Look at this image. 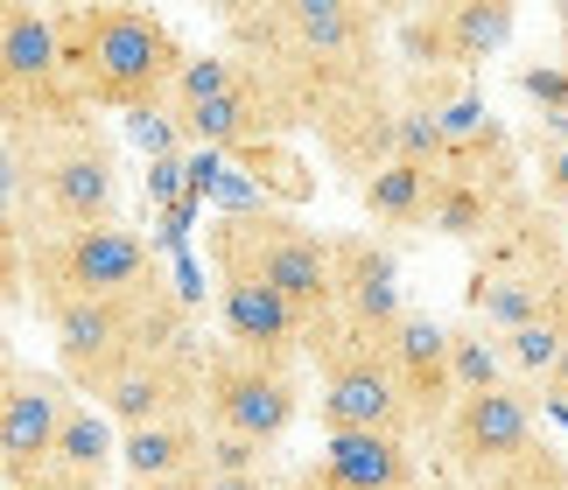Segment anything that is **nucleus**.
Segmentation results:
<instances>
[{
  "mask_svg": "<svg viewBox=\"0 0 568 490\" xmlns=\"http://www.w3.org/2000/svg\"><path fill=\"white\" fill-rule=\"evenodd\" d=\"M63 35V78L84 113H155L176 99V78L190 50L169 35L162 14L92 0V8H57Z\"/></svg>",
  "mask_w": 568,
  "mask_h": 490,
  "instance_id": "nucleus-1",
  "label": "nucleus"
},
{
  "mask_svg": "<svg viewBox=\"0 0 568 490\" xmlns=\"http://www.w3.org/2000/svg\"><path fill=\"white\" fill-rule=\"evenodd\" d=\"M120 225V154L92 120L8 133V232H99Z\"/></svg>",
  "mask_w": 568,
  "mask_h": 490,
  "instance_id": "nucleus-2",
  "label": "nucleus"
},
{
  "mask_svg": "<svg viewBox=\"0 0 568 490\" xmlns=\"http://www.w3.org/2000/svg\"><path fill=\"white\" fill-rule=\"evenodd\" d=\"M50 350H57V371L71 378L78 392H105L126 365L155 358V350H176L190 344V308L183 295L169 287L162 274L126 287V295H99V302H71L57 308L50 323Z\"/></svg>",
  "mask_w": 568,
  "mask_h": 490,
  "instance_id": "nucleus-3",
  "label": "nucleus"
},
{
  "mask_svg": "<svg viewBox=\"0 0 568 490\" xmlns=\"http://www.w3.org/2000/svg\"><path fill=\"white\" fill-rule=\"evenodd\" d=\"M561 287H568V225L527 190L506 211V225L470 253L464 316L485 323L491 337H513V329L548 316V302Z\"/></svg>",
  "mask_w": 568,
  "mask_h": 490,
  "instance_id": "nucleus-4",
  "label": "nucleus"
},
{
  "mask_svg": "<svg viewBox=\"0 0 568 490\" xmlns=\"http://www.w3.org/2000/svg\"><path fill=\"white\" fill-rule=\"evenodd\" d=\"M204 253L217 266V287H274L310 316H337V259H331V232L302 225L295 211H225L204 232Z\"/></svg>",
  "mask_w": 568,
  "mask_h": 490,
  "instance_id": "nucleus-5",
  "label": "nucleus"
},
{
  "mask_svg": "<svg viewBox=\"0 0 568 490\" xmlns=\"http://www.w3.org/2000/svg\"><path fill=\"white\" fill-rule=\"evenodd\" d=\"M162 266L134 225H99V232H50V238H14L8 232V302H29L42 323L71 302L126 295L155 280Z\"/></svg>",
  "mask_w": 568,
  "mask_h": 490,
  "instance_id": "nucleus-6",
  "label": "nucleus"
},
{
  "mask_svg": "<svg viewBox=\"0 0 568 490\" xmlns=\"http://www.w3.org/2000/svg\"><path fill=\"white\" fill-rule=\"evenodd\" d=\"M310 365H316V392H323V435H400L414 441V407L393 378L386 344L352 337L337 316L316 323L310 337Z\"/></svg>",
  "mask_w": 568,
  "mask_h": 490,
  "instance_id": "nucleus-7",
  "label": "nucleus"
},
{
  "mask_svg": "<svg viewBox=\"0 0 568 490\" xmlns=\"http://www.w3.org/2000/svg\"><path fill=\"white\" fill-rule=\"evenodd\" d=\"M0 113H8V133H50L92 120L78 105L71 78H63L57 8H29V0L0 8Z\"/></svg>",
  "mask_w": 568,
  "mask_h": 490,
  "instance_id": "nucleus-8",
  "label": "nucleus"
},
{
  "mask_svg": "<svg viewBox=\"0 0 568 490\" xmlns=\"http://www.w3.org/2000/svg\"><path fill=\"white\" fill-rule=\"evenodd\" d=\"M540 392L534 386H491V392H464L456 399V414L443 420V435H435V449H443V470L464 483V490H485L498 470H513V462H527L540 449Z\"/></svg>",
  "mask_w": 568,
  "mask_h": 490,
  "instance_id": "nucleus-9",
  "label": "nucleus"
},
{
  "mask_svg": "<svg viewBox=\"0 0 568 490\" xmlns=\"http://www.w3.org/2000/svg\"><path fill=\"white\" fill-rule=\"evenodd\" d=\"M302 420V371L260 365L232 344L204 350V428L211 435H239V441H288V428Z\"/></svg>",
  "mask_w": 568,
  "mask_h": 490,
  "instance_id": "nucleus-10",
  "label": "nucleus"
},
{
  "mask_svg": "<svg viewBox=\"0 0 568 490\" xmlns=\"http://www.w3.org/2000/svg\"><path fill=\"white\" fill-rule=\"evenodd\" d=\"M71 392L78 386L57 365L8 358V371H0V477H8V490L36 483L42 470H57L63 420H71V407H78Z\"/></svg>",
  "mask_w": 568,
  "mask_h": 490,
  "instance_id": "nucleus-11",
  "label": "nucleus"
},
{
  "mask_svg": "<svg viewBox=\"0 0 568 490\" xmlns=\"http://www.w3.org/2000/svg\"><path fill=\"white\" fill-rule=\"evenodd\" d=\"M323 162H331L344 183H373L386 162H400V71H373L358 78L352 92H337L323 105V120L310 126Z\"/></svg>",
  "mask_w": 568,
  "mask_h": 490,
  "instance_id": "nucleus-12",
  "label": "nucleus"
},
{
  "mask_svg": "<svg viewBox=\"0 0 568 490\" xmlns=\"http://www.w3.org/2000/svg\"><path fill=\"white\" fill-rule=\"evenodd\" d=\"M204 350H211L204 337H190L176 350H155V358L126 365L92 407L113 420L120 435L155 428V420H196V414H204Z\"/></svg>",
  "mask_w": 568,
  "mask_h": 490,
  "instance_id": "nucleus-13",
  "label": "nucleus"
},
{
  "mask_svg": "<svg viewBox=\"0 0 568 490\" xmlns=\"http://www.w3.org/2000/svg\"><path fill=\"white\" fill-rule=\"evenodd\" d=\"M331 259H337V323L365 344H386L414 308L393 245L379 232H331Z\"/></svg>",
  "mask_w": 568,
  "mask_h": 490,
  "instance_id": "nucleus-14",
  "label": "nucleus"
},
{
  "mask_svg": "<svg viewBox=\"0 0 568 490\" xmlns=\"http://www.w3.org/2000/svg\"><path fill=\"white\" fill-rule=\"evenodd\" d=\"M281 490H435L400 435H323L316 462L281 477Z\"/></svg>",
  "mask_w": 568,
  "mask_h": 490,
  "instance_id": "nucleus-15",
  "label": "nucleus"
},
{
  "mask_svg": "<svg viewBox=\"0 0 568 490\" xmlns=\"http://www.w3.org/2000/svg\"><path fill=\"white\" fill-rule=\"evenodd\" d=\"M217 329L232 350H246L260 365H281V371H302L310 365V337H316V316L310 308H295L288 295H274V287H217Z\"/></svg>",
  "mask_w": 568,
  "mask_h": 490,
  "instance_id": "nucleus-16",
  "label": "nucleus"
},
{
  "mask_svg": "<svg viewBox=\"0 0 568 490\" xmlns=\"http://www.w3.org/2000/svg\"><path fill=\"white\" fill-rule=\"evenodd\" d=\"M393 378H400L414 435H443V420L456 414V371H449V323H435L428 308H407V323L386 337Z\"/></svg>",
  "mask_w": 568,
  "mask_h": 490,
  "instance_id": "nucleus-17",
  "label": "nucleus"
},
{
  "mask_svg": "<svg viewBox=\"0 0 568 490\" xmlns=\"http://www.w3.org/2000/svg\"><path fill=\"white\" fill-rule=\"evenodd\" d=\"M211 462V428L196 420H155V428L120 435V470L134 490H162V483H204Z\"/></svg>",
  "mask_w": 568,
  "mask_h": 490,
  "instance_id": "nucleus-18",
  "label": "nucleus"
},
{
  "mask_svg": "<svg viewBox=\"0 0 568 490\" xmlns=\"http://www.w3.org/2000/svg\"><path fill=\"white\" fill-rule=\"evenodd\" d=\"M169 120H176V133H190L196 147H217V154H225V147H267L274 133H288V126H295L267 92H260L253 78L239 84L232 99H217V105H190V113H169Z\"/></svg>",
  "mask_w": 568,
  "mask_h": 490,
  "instance_id": "nucleus-19",
  "label": "nucleus"
},
{
  "mask_svg": "<svg viewBox=\"0 0 568 490\" xmlns=\"http://www.w3.org/2000/svg\"><path fill=\"white\" fill-rule=\"evenodd\" d=\"M358 211L373 232H428L435 225V169L386 162L373 183H358Z\"/></svg>",
  "mask_w": 568,
  "mask_h": 490,
  "instance_id": "nucleus-20",
  "label": "nucleus"
},
{
  "mask_svg": "<svg viewBox=\"0 0 568 490\" xmlns=\"http://www.w3.org/2000/svg\"><path fill=\"white\" fill-rule=\"evenodd\" d=\"M449 8V42H456V71H477L485 57H498L519 29L513 0H443Z\"/></svg>",
  "mask_w": 568,
  "mask_h": 490,
  "instance_id": "nucleus-21",
  "label": "nucleus"
},
{
  "mask_svg": "<svg viewBox=\"0 0 568 490\" xmlns=\"http://www.w3.org/2000/svg\"><path fill=\"white\" fill-rule=\"evenodd\" d=\"M57 470L105 483V477L120 470V428H113L99 407H71V420H63V441H57Z\"/></svg>",
  "mask_w": 568,
  "mask_h": 490,
  "instance_id": "nucleus-22",
  "label": "nucleus"
},
{
  "mask_svg": "<svg viewBox=\"0 0 568 490\" xmlns=\"http://www.w3.org/2000/svg\"><path fill=\"white\" fill-rule=\"evenodd\" d=\"M449 371H456V399L464 392H491V386H513V365H506V337H491L485 323H449Z\"/></svg>",
  "mask_w": 568,
  "mask_h": 490,
  "instance_id": "nucleus-23",
  "label": "nucleus"
},
{
  "mask_svg": "<svg viewBox=\"0 0 568 490\" xmlns=\"http://www.w3.org/2000/svg\"><path fill=\"white\" fill-rule=\"evenodd\" d=\"M239 84H246V63H239L232 50H190L183 78H176V99H169V113H190V105H217V99H232Z\"/></svg>",
  "mask_w": 568,
  "mask_h": 490,
  "instance_id": "nucleus-24",
  "label": "nucleus"
},
{
  "mask_svg": "<svg viewBox=\"0 0 568 490\" xmlns=\"http://www.w3.org/2000/svg\"><path fill=\"white\" fill-rule=\"evenodd\" d=\"M485 490H568V449L555 441H540L527 462H513V470H498Z\"/></svg>",
  "mask_w": 568,
  "mask_h": 490,
  "instance_id": "nucleus-25",
  "label": "nucleus"
},
{
  "mask_svg": "<svg viewBox=\"0 0 568 490\" xmlns=\"http://www.w3.org/2000/svg\"><path fill=\"white\" fill-rule=\"evenodd\" d=\"M534 196H540L555 217H568V120L555 126V141L540 147V162H534Z\"/></svg>",
  "mask_w": 568,
  "mask_h": 490,
  "instance_id": "nucleus-26",
  "label": "nucleus"
},
{
  "mask_svg": "<svg viewBox=\"0 0 568 490\" xmlns=\"http://www.w3.org/2000/svg\"><path fill=\"white\" fill-rule=\"evenodd\" d=\"M21 490H105V483H92V477H71V470H42L36 483H21Z\"/></svg>",
  "mask_w": 568,
  "mask_h": 490,
  "instance_id": "nucleus-27",
  "label": "nucleus"
},
{
  "mask_svg": "<svg viewBox=\"0 0 568 490\" xmlns=\"http://www.w3.org/2000/svg\"><path fill=\"white\" fill-rule=\"evenodd\" d=\"M540 399H548V407H561V414H568V358L555 365V378H548V386H540Z\"/></svg>",
  "mask_w": 568,
  "mask_h": 490,
  "instance_id": "nucleus-28",
  "label": "nucleus"
}]
</instances>
